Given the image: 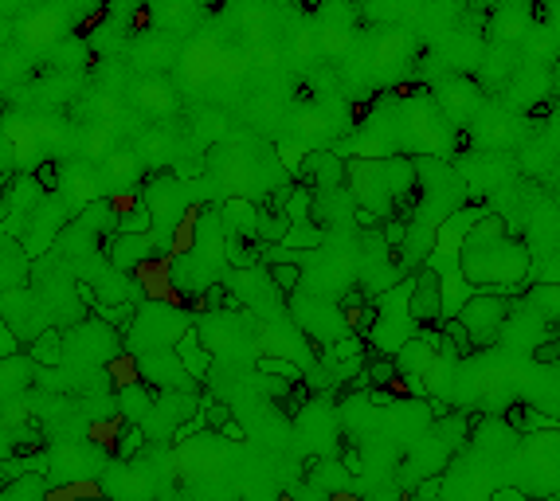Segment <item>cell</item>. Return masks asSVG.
Masks as SVG:
<instances>
[{
    "mask_svg": "<svg viewBox=\"0 0 560 501\" xmlns=\"http://www.w3.org/2000/svg\"><path fill=\"white\" fill-rule=\"evenodd\" d=\"M365 376H369L373 384H396V376H400V372H396V361H392V357H380V361L369 365Z\"/></svg>",
    "mask_w": 560,
    "mask_h": 501,
    "instance_id": "cell-13",
    "label": "cell"
},
{
    "mask_svg": "<svg viewBox=\"0 0 560 501\" xmlns=\"http://www.w3.org/2000/svg\"><path fill=\"white\" fill-rule=\"evenodd\" d=\"M408 318L416 325H435L443 321V282L439 271H431L427 263L420 267V274L412 278V290H408Z\"/></svg>",
    "mask_w": 560,
    "mask_h": 501,
    "instance_id": "cell-4",
    "label": "cell"
},
{
    "mask_svg": "<svg viewBox=\"0 0 560 501\" xmlns=\"http://www.w3.org/2000/svg\"><path fill=\"white\" fill-rule=\"evenodd\" d=\"M141 443H145V431H141V423H126V431H122V443H118V458H130L134 451H141Z\"/></svg>",
    "mask_w": 560,
    "mask_h": 501,
    "instance_id": "cell-12",
    "label": "cell"
},
{
    "mask_svg": "<svg viewBox=\"0 0 560 501\" xmlns=\"http://www.w3.org/2000/svg\"><path fill=\"white\" fill-rule=\"evenodd\" d=\"M36 365L28 361V357H20V353H12V357H0V400H12V396H20L36 376Z\"/></svg>",
    "mask_w": 560,
    "mask_h": 501,
    "instance_id": "cell-7",
    "label": "cell"
},
{
    "mask_svg": "<svg viewBox=\"0 0 560 501\" xmlns=\"http://www.w3.org/2000/svg\"><path fill=\"white\" fill-rule=\"evenodd\" d=\"M455 318L463 321V329L470 333V345H474V349H486V345H494V341L502 337V329L510 325V318H514V302H510V294L474 290Z\"/></svg>",
    "mask_w": 560,
    "mask_h": 501,
    "instance_id": "cell-2",
    "label": "cell"
},
{
    "mask_svg": "<svg viewBox=\"0 0 560 501\" xmlns=\"http://www.w3.org/2000/svg\"><path fill=\"white\" fill-rule=\"evenodd\" d=\"M302 4H306V8H322L326 0H302Z\"/></svg>",
    "mask_w": 560,
    "mask_h": 501,
    "instance_id": "cell-16",
    "label": "cell"
},
{
    "mask_svg": "<svg viewBox=\"0 0 560 501\" xmlns=\"http://www.w3.org/2000/svg\"><path fill=\"white\" fill-rule=\"evenodd\" d=\"M302 181H310L314 188H322V192H333V188H341V181H345V161H337L333 153H314L302 165Z\"/></svg>",
    "mask_w": 560,
    "mask_h": 501,
    "instance_id": "cell-6",
    "label": "cell"
},
{
    "mask_svg": "<svg viewBox=\"0 0 560 501\" xmlns=\"http://www.w3.org/2000/svg\"><path fill=\"white\" fill-rule=\"evenodd\" d=\"M267 278H271V286L282 290V294H294L298 290V282H302V267L298 263H271L267 267Z\"/></svg>",
    "mask_w": 560,
    "mask_h": 501,
    "instance_id": "cell-11",
    "label": "cell"
},
{
    "mask_svg": "<svg viewBox=\"0 0 560 501\" xmlns=\"http://www.w3.org/2000/svg\"><path fill=\"white\" fill-rule=\"evenodd\" d=\"M177 361H181V368H185L188 376H196V380H200V376L212 368V353H208V349H204V345L188 333V337L177 341Z\"/></svg>",
    "mask_w": 560,
    "mask_h": 501,
    "instance_id": "cell-9",
    "label": "cell"
},
{
    "mask_svg": "<svg viewBox=\"0 0 560 501\" xmlns=\"http://www.w3.org/2000/svg\"><path fill=\"white\" fill-rule=\"evenodd\" d=\"M459 274L470 290L514 294L529 278V247L510 235L502 216H482L459 243Z\"/></svg>",
    "mask_w": 560,
    "mask_h": 501,
    "instance_id": "cell-1",
    "label": "cell"
},
{
    "mask_svg": "<svg viewBox=\"0 0 560 501\" xmlns=\"http://www.w3.org/2000/svg\"><path fill=\"white\" fill-rule=\"evenodd\" d=\"M63 341H75V345H63V357L67 353H75L79 361H87V365H98V361H110V357H118L122 353V337H118V329L114 325H106V321L98 318H79L71 325V333L63 337Z\"/></svg>",
    "mask_w": 560,
    "mask_h": 501,
    "instance_id": "cell-3",
    "label": "cell"
},
{
    "mask_svg": "<svg viewBox=\"0 0 560 501\" xmlns=\"http://www.w3.org/2000/svg\"><path fill=\"white\" fill-rule=\"evenodd\" d=\"M506 419H510V431H517V435H529V431H545V427H557V423H553L549 415H541V411L529 408V404H510Z\"/></svg>",
    "mask_w": 560,
    "mask_h": 501,
    "instance_id": "cell-10",
    "label": "cell"
},
{
    "mask_svg": "<svg viewBox=\"0 0 560 501\" xmlns=\"http://www.w3.org/2000/svg\"><path fill=\"white\" fill-rule=\"evenodd\" d=\"M28 361L36 368H55L63 361V333L59 329H44L36 341H28Z\"/></svg>",
    "mask_w": 560,
    "mask_h": 501,
    "instance_id": "cell-8",
    "label": "cell"
},
{
    "mask_svg": "<svg viewBox=\"0 0 560 501\" xmlns=\"http://www.w3.org/2000/svg\"><path fill=\"white\" fill-rule=\"evenodd\" d=\"M12 353H20V341L12 337V329L0 318V357H12Z\"/></svg>",
    "mask_w": 560,
    "mask_h": 501,
    "instance_id": "cell-15",
    "label": "cell"
},
{
    "mask_svg": "<svg viewBox=\"0 0 560 501\" xmlns=\"http://www.w3.org/2000/svg\"><path fill=\"white\" fill-rule=\"evenodd\" d=\"M157 235L153 231H145V235H122V231H114V239H110V263H114V271H141L157 251Z\"/></svg>",
    "mask_w": 560,
    "mask_h": 501,
    "instance_id": "cell-5",
    "label": "cell"
},
{
    "mask_svg": "<svg viewBox=\"0 0 560 501\" xmlns=\"http://www.w3.org/2000/svg\"><path fill=\"white\" fill-rule=\"evenodd\" d=\"M259 372H279L282 380H290V384L302 380V372H298L294 361H275V357H263V361H259Z\"/></svg>",
    "mask_w": 560,
    "mask_h": 501,
    "instance_id": "cell-14",
    "label": "cell"
}]
</instances>
